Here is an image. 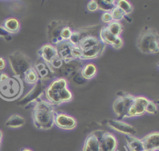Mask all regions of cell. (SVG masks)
Listing matches in <instances>:
<instances>
[{"label": "cell", "mask_w": 159, "mask_h": 151, "mask_svg": "<svg viewBox=\"0 0 159 151\" xmlns=\"http://www.w3.org/2000/svg\"><path fill=\"white\" fill-rule=\"evenodd\" d=\"M0 38L7 42H9L12 39V35L9 34L5 30L2 25H0Z\"/></svg>", "instance_id": "cell-32"}, {"label": "cell", "mask_w": 159, "mask_h": 151, "mask_svg": "<svg viewBox=\"0 0 159 151\" xmlns=\"http://www.w3.org/2000/svg\"><path fill=\"white\" fill-rule=\"evenodd\" d=\"M137 49L144 54H155L159 51V34L155 28L143 27L136 41Z\"/></svg>", "instance_id": "cell-5"}, {"label": "cell", "mask_w": 159, "mask_h": 151, "mask_svg": "<svg viewBox=\"0 0 159 151\" xmlns=\"http://www.w3.org/2000/svg\"><path fill=\"white\" fill-rule=\"evenodd\" d=\"M56 46L49 43L42 45L38 50V57L46 63H48L52 58L58 55Z\"/></svg>", "instance_id": "cell-17"}, {"label": "cell", "mask_w": 159, "mask_h": 151, "mask_svg": "<svg viewBox=\"0 0 159 151\" xmlns=\"http://www.w3.org/2000/svg\"><path fill=\"white\" fill-rule=\"evenodd\" d=\"M2 26L6 32L11 35L19 33L21 29L20 21L14 17H9L4 19Z\"/></svg>", "instance_id": "cell-19"}, {"label": "cell", "mask_w": 159, "mask_h": 151, "mask_svg": "<svg viewBox=\"0 0 159 151\" xmlns=\"http://www.w3.org/2000/svg\"><path fill=\"white\" fill-rule=\"evenodd\" d=\"M101 130L90 132L84 139L82 151H100L99 136Z\"/></svg>", "instance_id": "cell-16"}, {"label": "cell", "mask_w": 159, "mask_h": 151, "mask_svg": "<svg viewBox=\"0 0 159 151\" xmlns=\"http://www.w3.org/2000/svg\"><path fill=\"white\" fill-rule=\"evenodd\" d=\"M145 150L158 151L159 149V132H151L141 139Z\"/></svg>", "instance_id": "cell-18"}, {"label": "cell", "mask_w": 159, "mask_h": 151, "mask_svg": "<svg viewBox=\"0 0 159 151\" xmlns=\"http://www.w3.org/2000/svg\"><path fill=\"white\" fill-rule=\"evenodd\" d=\"M101 19L102 22L106 24H109L111 21H112V18L111 16V14L110 12H102L101 16Z\"/></svg>", "instance_id": "cell-34"}, {"label": "cell", "mask_w": 159, "mask_h": 151, "mask_svg": "<svg viewBox=\"0 0 159 151\" xmlns=\"http://www.w3.org/2000/svg\"><path fill=\"white\" fill-rule=\"evenodd\" d=\"M33 67L39 76V80L42 81H51L55 78V74L51 70L49 66L39 57L34 62Z\"/></svg>", "instance_id": "cell-14"}, {"label": "cell", "mask_w": 159, "mask_h": 151, "mask_svg": "<svg viewBox=\"0 0 159 151\" xmlns=\"http://www.w3.org/2000/svg\"><path fill=\"white\" fill-rule=\"evenodd\" d=\"M23 76L24 81L29 85H34L39 81V76L33 66L24 73Z\"/></svg>", "instance_id": "cell-24"}, {"label": "cell", "mask_w": 159, "mask_h": 151, "mask_svg": "<svg viewBox=\"0 0 159 151\" xmlns=\"http://www.w3.org/2000/svg\"><path fill=\"white\" fill-rule=\"evenodd\" d=\"M25 124V118L18 114H11L5 122L6 127L9 129H19L23 127Z\"/></svg>", "instance_id": "cell-22"}, {"label": "cell", "mask_w": 159, "mask_h": 151, "mask_svg": "<svg viewBox=\"0 0 159 151\" xmlns=\"http://www.w3.org/2000/svg\"><path fill=\"white\" fill-rule=\"evenodd\" d=\"M98 70L97 66L92 62L84 63L80 69V73L81 76L86 81L94 78L98 74Z\"/></svg>", "instance_id": "cell-20"}, {"label": "cell", "mask_w": 159, "mask_h": 151, "mask_svg": "<svg viewBox=\"0 0 159 151\" xmlns=\"http://www.w3.org/2000/svg\"><path fill=\"white\" fill-rule=\"evenodd\" d=\"M124 44V42L123 38L121 36H119L117 37L115 42L111 46V47L115 50H120L123 47Z\"/></svg>", "instance_id": "cell-33"}, {"label": "cell", "mask_w": 159, "mask_h": 151, "mask_svg": "<svg viewBox=\"0 0 159 151\" xmlns=\"http://www.w3.org/2000/svg\"><path fill=\"white\" fill-rule=\"evenodd\" d=\"M109 30L116 37L121 36V34L124 30L123 25L120 22L112 21L109 22L107 25Z\"/></svg>", "instance_id": "cell-25"}, {"label": "cell", "mask_w": 159, "mask_h": 151, "mask_svg": "<svg viewBox=\"0 0 159 151\" xmlns=\"http://www.w3.org/2000/svg\"><path fill=\"white\" fill-rule=\"evenodd\" d=\"M116 151H120V150H116Z\"/></svg>", "instance_id": "cell-40"}, {"label": "cell", "mask_w": 159, "mask_h": 151, "mask_svg": "<svg viewBox=\"0 0 159 151\" xmlns=\"http://www.w3.org/2000/svg\"><path fill=\"white\" fill-rule=\"evenodd\" d=\"M99 141L100 151H116L117 150L119 142L112 132L101 130Z\"/></svg>", "instance_id": "cell-12"}, {"label": "cell", "mask_w": 159, "mask_h": 151, "mask_svg": "<svg viewBox=\"0 0 159 151\" xmlns=\"http://www.w3.org/2000/svg\"><path fill=\"white\" fill-rule=\"evenodd\" d=\"M100 29L99 24H94L73 29L68 41L80 50V60L96 59L104 54L106 45L99 39Z\"/></svg>", "instance_id": "cell-1"}, {"label": "cell", "mask_w": 159, "mask_h": 151, "mask_svg": "<svg viewBox=\"0 0 159 151\" xmlns=\"http://www.w3.org/2000/svg\"><path fill=\"white\" fill-rule=\"evenodd\" d=\"M71 22L60 19L50 21L47 26V37L48 43L55 46L68 41L73 32Z\"/></svg>", "instance_id": "cell-4"}, {"label": "cell", "mask_w": 159, "mask_h": 151, "mask_svg": "<svg viewBox=\"0 0 159 151\" xmlns=\"http://www.w3.org/2000/svg\"><path fill=\"white\" fill-rule=\"evenodd\" d=\"M110 12L111 14L112 21H115L120 22L121 20L124 19V17L126 16L125 13L120 8H119L117 6H115L114 7H113L110 11Z\"/></svg>", "instance_id": "cell-28"}, {"label": "cell", "mask_w": 159, "mask_h": 151, "mask_svg": "<svg viewBox=\"0 0 159 151\" xmlns=\"http://www.w3.org/2000/svg\"><path fill=\"white\" fill-rule=\"evenodd\" d=\"M53 124L60 129L71 130L76 127L78 122L76 119L73 116L64 112L55 111Z\"/></svg>", "instance_id": "cell-10"}, {"label": "cell", "mask_w": 159, "mask_h": 151, "mask_svg": "<svg viewBox=\"0 0 159 151\" xmlns=\"http://www.w3.org/2000/svg\"><path fill=\"white\" fill-rule=\"evenodd\" d=\"M20 151H34L32 149H30V148H27V147H25V148H23L20 150Z\"/></svg>", "instance_id": "cell-38"}, {"label": "cell", "mask_w": 159, "mask_h": 151, "mask_svg": "<svg viewBox=\"0 0 159 151\" xmlns=\"http://www.w3.org/2000/svg\"><path fill=\"white\" fill-rule=\"evenodd\" d=\"M149 99L144 96H135L126 118L139 117L145 113V108Z\"/></svg>", "instance_id": "cell-13"}, {"label": "cell", "mask_w": 159, "mask_h": 151, "mask_svg": "<svg viewBox=\"0 0 159 151\" xmlns=\"http://www.w3.org/2000/svg\"><path fill=\"white\" fill-rule=\"evenodd\" d=\"M44 94L45 99L54 106L70 102L73 98L69 88L68 80L63 77L55 78L45 88Z\"/></svg>", "instance_id": "cell-3"}, {"label": "cell", "mask_w": 159, "mask_h": 151, "mask_svg": "<svg viewBox=\"0 0 159 151\" xmlns=\"http://www.w3.org/2000/svg\"><path fill=\"white\" fill-rule=\"evenodd\" d=\"M87 9L91 12H94L99 10L98 1L96 0H91L87 4Z\"/></svg>", "instance_id": "cell-31"}, {"label": "cell", "mask_w": 159, "mask_h": 151, "mask_svg": "<svg viewBox=\"0 0 159 151\" xmlns=\"http://www.w3.org/2000/svg\"><path fill=\"white\" fill-rule=\"evenodd\" d=\"M44 83L43 81L39 80L37 83L33 85L32 88L22 97L21 98L17 104L24 108H32L34 103L42 98V95L44 94L45 89Z\"/></svg>", "instance_id": "cell-9"}, {"label": "cell", "mask_w": 159, "mask_h": 151, "mask_svg": "<svg viewBox=\"0 0 159 151\" xmlns=\"http://www.w3.org/2000/svg\"><path fill=\"white\" fill-rule=\"evenodd\" d=\"M56 47L59 57L66 63L76 60L74 53L75 46L69 41L63 42L56 45Z\"/></svg>", "instance_id": "cell-15"}, {"label": "cell", "mask_w": 159, "mask_h": 151, "mask_svg": "<svg viewBox=\"0 0 159 151\" xmlns=\"http://www.w3.org/2000/svg\"><path fill=\"white\" fill-rule=\"evenodd\" d=\"M9 76V75L6 72H0V81L6 79Z\"/></svg>", "instance_id": "cell-36"}, {"label": "cell", "mask_w": 159, "mask_h": 151, "mask_svg": "<svg viewBox=\"0 0 159 151\" xmlns=\"http://www.w3.org/2000/svg\"><path fill=\"white\" fill-rule=\"evenodd\" d=\"M116 6L120 8L125 14L128 16L130 14L134 11L132 4L127 0H117L116 1Z\"/></svg>", "instance_id": "cell-26"}, {"label": "cell", "mask_w": 159, "mask_h": 151, "mask_svg": "<svg viewBox=\"0 0 159 151\" xmlns=\"http://www.w3.org/2000/svg\"><path fill=\"white\" fill-rule=\"evenodd\" d=\"M106 124L111 129L125 135H135L137 132L134 126L121 119H109Z\"/></svg>", "instance_id": "cell-11"}, {"label": "cell", "mask_w": 159, "mask_h": 151, "mask_svg": "<svg viewBox=\"0 0 159 151\" xmlns=\"http://www.w3.org/2000/svg\"><path fill=\"white\" fill-rule=\"evenodd\" d=\"M70 80L73 82L75 85H84L88 81L84 80L83 76H81L80 73V70L75 71L72 74V75L69 78Z\"/></svg>", "instance_id": "cell-29"}, {"label": "cell", "mask_w": 159, "mask_h": 151, "mask_svg": "<svg viewBox=\"0 0 159 151\" xmlns=\"http://www.w3.org/2000/svg\"><path fill=\"white\" fill-rule=\"evenodd\" d=\"M24 83L20 77L9 76L0 81V98L6 101H13L20 97L24 91Z\"/></svg>", "instance_id": "cell-6"}, {"label": "cell", "mask_w": 159, "mask_h": 151, "mask_svg": "<svg viewBox=\"0 0 159 151\" xmlns=\"http://www.w3.org/2000/svg\"><path fill=\"white\" fill-rule=\"evenodd\" d=\"M135 96L126 91H117L113 101L112 109L118 119H126L129 109L134 101Z\"/></svg>", "instance_id": "cell-8"}, {"label": "cell", "mask_w": 159, "mask_h": 151, "mask_svg": "<svg viewBox=\"0 0 159 151\" xmlns=\"http://www.w3.org/2000/svg\"><path fill=\"white\" fill-rule=\"evenodd\" d=\"M7 58L14 75L20 78L27 70L33 66L30 58L20 50H16L10 53Z\"/></svg>", "instance_id": "cell-7"}, {"label": "cell", "mask_w": 159, "mask_h": 151, "mask_svg": "<svg viewBox=\"0 0 159 151\" xmlns=\"http://www.w3.org/2000/svg\"><path fill=\"white\" fill-rule=\"evenodd\" d=\"M99 10L104 12H110L111 9L116 6V1H107V0H100L98 1Z\"/></svg>", "instance_id": "cell-27"}, {"label": "cell", "mask_w": 159, "mask_h": 151, "mask_svg": "<svg viewBox=\"0 0 159 151\" xmlns=\"http://www.w3.org/2000/svg\"><path fill=\"white\" fill-rule=\"evenodd\" d=\"M6 65H7V62L6 59L2 57H0V70L4 69Z\"/></svg>", "instance_id": "cell-35"}, {"label": "cell", "mask_w": 159, "mask_h": 151, "mask_svg": "<svg viewBox=\"0 0 159 151\" xmlns=\"http://www.w3.org/2000/svg\"><path fill=\"white\" fill-rule=\"evenodd\" d=\"M127 151H144V146L141 139L135 135H125Z\"/></svg>", "instance_id": "cell-21"}, {"label": "cell", "mask_w": 159, "mask_h": 151, "mask_svg": "<svg viewBox=\"0 0 159 151\" xmlns=\"http://www.w3.org/2000/svg\"><path fill=\"white\" fill-rule=\"evenodd\" d=\"M100 40L106 45H109L112 46L115 42L117 37L114 35L107 29V26L101 27L99 33Z\"/></svg>", "instance_id": "cell-23"}, {"label": "cell", "mask_w": 159, "mask_h": 151, "mask_svg": "<svg viewBox=\"0 0 159 151\" xmlns=\"http://www.w3.org/2000/svg\"><path fill=\"white\" fill-rule=\"evenodd\" d=\"M2 137H3V134H2V130L0 129V150H1L2 142Z\"/></svg>", "instance_id": "cell-37"}, {"label": "cell", "mask_w": 159, "mask_h": 151, "mask_svg": "<svg viewBox=\"0 0 159 151\" xmlns=\"http://www.w3.org/2000/svg\"><path fill=\"white\" fill-rule=\"evenodd\" d=\"M158 112V106L154 101L149 99L145 108V113L155 115Z\"/></svg>", "instance_id": "cell-30"}, {"label": "cell", "mask_w": 159, "mask_h": 151, "mask_svg": "<svg viewBox=\"0 0 159 151\" xmlns=\"http://www.w3.org/2000/svg\"><path fill=\"white\" fill-rule=\"evenodd\" d=\"M144 151H155V150H145Z\"/></svg>", "instance_id": "cell-39"}, {"label": "cell", "mask_w": 159, "mask_h": 151, "mask_svg": "<svg viewBox=\"0 0 159 151\" xmlns=\"http://www.w3.org/2000/svg\"><path fill=\"white\" fill-rule=\"evenodd\" d=\"M31 117L34 127L40 130H48L53 126L55 106L47 99L40 98L32 106Z\"/></svg>", "instance_id": "cell-2"}]
</instances>
